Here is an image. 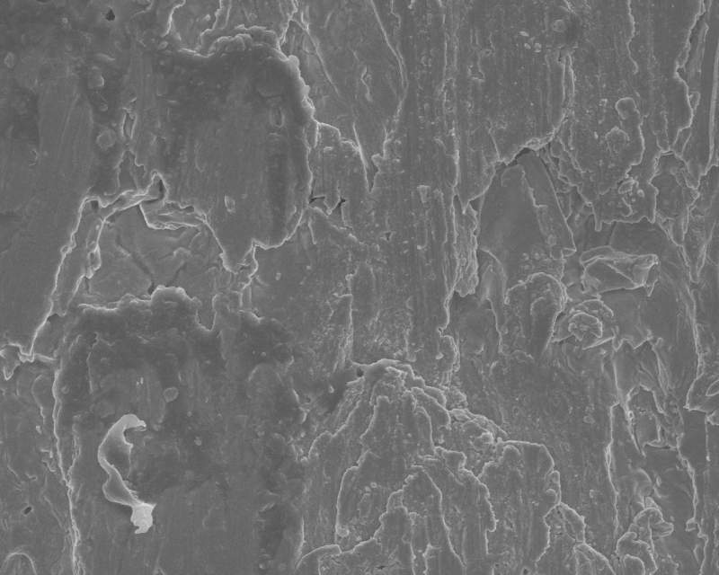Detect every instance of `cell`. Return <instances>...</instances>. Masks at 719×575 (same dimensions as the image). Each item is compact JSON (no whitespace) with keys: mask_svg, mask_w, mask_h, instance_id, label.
<instances>
[{"mask_svg":"<svg viewBox=\"0 0 719 575\" xmlns=\"http://www.w3.org/2000/svg\"><path fill=\"white\" fill-rule=\"evenodd\" d=\"M650 182L656 191L653 222L680 246L697 188L685 164L671 151L660 155Z\"/></svg>","mask_w":719,"mask_h":575,"instance_id":"5b68a950","label":"cell"},{"mask_svg":"<svg viewBox=\"0 0 719 575\" xmlns=\"http://www.w3.org/2000/svg\"><path fill=\"white\" fill-rule=\"evenodd\" d=\"M422 397L433 421L432 439L435 447L462 454L464 468L478 477L484 467L498 457L503 446L496 444L486 434L487 431L473 422L456 421L452 428H447L445 413L433 402L426 401L423 395Z\"/></svg>","mask_w":719,"mask_h":575,"instance_id":"52a82bcc","label":"cell"},{"mask_svg":"<svg viewBox=\"0 0 719 575\" xmlns=\"http://www.w3.org/2000/svg\"><path fill=\"white\" fill-rule=\"evenodd\" d=\"M464 456L436 448L421 466L440 495V509L450 545L466 574H493L486 535L494 526L487 489L463 466Z\"/></svg>","mask_w":719,"mask_h":575,"instance_id":"3957f363","label":"cell"},{"mask_svg":"<svg viewBox=\"0 0 719 575\" xmlns=\"http://www.w3.org/2000/svg\"><path fill=\"white\" fill-rule=\"evenodd\" d=\"M698 194L687 219L680 249L692 283H696L706 250L718 227V170L713 165L700 179Z\"/></svg>","mask_w":719,"mask_h":575,"instance_id":"8992f818","label":"cell"},{"mask_svg":"<svg viewBox=\"0 0 719 575\" xmlns=\"http://www.w3.org/2000/svg\"><path fill=\"white\" fill-rule=\"evenodd\" d=\"M219 24L210 33L211 40L220 37H235L253 26L265 27L282 38L296 11L295 2H226Z\"/></svg>","mask_w":719,"mask_h":575,"instance_id":"9c48e42d","label":"cell"},{"mask_svg":"<svg viewBox=\"0 0 719 575\" xmlns=\"http://www.w3.org/2000/svg\"><path fill=\"white\" fill-rule=\"evenodd\" d=\"M412 518L414 574H466L451 548L444 525L439 492L421 467L400 491Z\"/></svg>","mask_w":719,"mask_h":575,"instance_id":"277c9868","label":"cell"},{"mask_svg":"<svg viewBox=\"0 0 719 575\" xmlns=\"http://www.w3.org/2000/svg\"><path fill=\"white\" fill-rule=\"evenodd\" d=\"M412 535V518L397 491L390 498L373 535L379 546L385 574H414Z\"/></svg>","mask_w":719,"mask_h":575,"instance_id":"ba28073f","label":"cell"},{"mask_svg":"<svg viewBox=\"0 0 719 575\" xmlns=\"http://www.w3.org/2000/svg\"><path fill=\"white\" fill-rule=\"evenodd\" d=\"M608 246L622 253L653 255L666 264L686 263L680 246L647 218L635 223H615Z\"/></svg>","mask_w":719,"mask_h":575,"instance_id":"30bf717a","label":"cell"},{"mask_svg":"<svg viewBox=\"0 0 719 575\" xmlns=\"http://www.w3.org/2000/svg\"><path fill=\"white\" fill-rule=\"evenodd\" d=\"M543 455L525 445L503 446L478 479L487 489L494 526L486 535L493 574L531 572L543 549Z\"/></svg>","mask_w":719,"mask_h":575,"instance_id":"7a4b0ae2","label":"cell"},{"mask_svg":"<svg viewBox=\"0 0 719 575\" xmlns=\"http://www.w3.org/2000/svg\"><path fill=\"white\" fill-rule=\"evenodd\" d=\"M368 441L369 449L347 491L345 525L351 546L374 535L392 495L404 488L424 458L436 455L425 417L405 396L380 402Z\"/></svg>","mask_w":719,"mask_h":575,"instance_id":"6da1fadb","label":"cell"}]
</instances>
